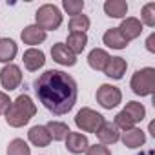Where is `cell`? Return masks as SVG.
I'll use <instances>...</instances> for the list:
<instances>
[{
	"mask_svg": "<svg viewBox=\"0 0 155 155\" xmlns=\"http://www.w3.org/2000/svg\"><path fill=\"white\" fill-rule=\"evenodd\" d=\"M113 124L119 128V130H122V131H126V130H131V128H135V122L124 113V111H119L117 115H115V120H113Z\"/></svg>",
	"mask_w": 155,
	"mask_h": 155,
	"instance_id": "83f0119b",
	"label": "cell"
},
{
	"mask_svg": "<svg viewBox=\"0 0 155 155\" xmlns=\"http://www.w3.org/2000/svg\"><path fill=\"white\" fill-rule=\"evenodd\" d=\"M97 102L104 108V110H113L122 102V91L117 86L111 84H102L97 90Z\"/></svg>",
	"mask_w": 155,
	"mask_h": 155,
	"instance_id": "8992f818",
	"label": "cell"
},
{
	"mask_svg": "<svg viewBox=\"0 0 155 155\" xmlns=\"http://www.w3.org/2000/svg\"><path fill=\"white\" fill-rule=\"evenodd\" d=\"M104 115H101L99 111L91 110V108H82L79 113L75 115V124L81 131H88V133H97L99 128L104 124Z\"/></svg>",
	"mask_w": 155,
	"mask_h": 155,
	"instance_id": "5b68a950",
	"label": "cell"
},
{
	"mask_svg": "<svg viewBox=\"0 0 155 155\" xmlns=\"http://www.w3.org/2000/svg\"><path fill=\"white\" fill-rule=\"evenodd\" d=\"M146 49H148L150 53H155V33H151V35L148 37V40H146Z\"/></svg>",
	"mask_w": 155,
	"mask_h": 155,
	"instance_id": "4dcf8cb0",
	"label": "cell"
},
{
	"mask_svg": "<svg viewBox=\"0 0 155 155\" xmlns=\"http://www.w3.org/2000/svg\"><path fill=\"white\" fill-rule=\"evenodd\" d=\"M62 8L68 15L77 17V15H82L84 9V0H62Z\"/></svg>",
	"mask_w": 155,
	"mask_h": 155,
	"instance_id": "4316f807",
	"label": "cell"
},
{
	"mask_svg": "<svg viewBox=\"0 0 155 155\" xmlns=\"http://www.w3.org/2000/svg\"><path fill=\"white\" fill-rule=\"evenodd\" d=\"M120 139H122V144L130 150H137V148L144 146V142H146V135L140 128H131V130L122 131Z\"/></svg>",
	"mask_w": 155,
	"mask_h": 155,
	"instance_id": "2e32d148",
	"label": "cell"
},
{
	"mask_svg": "<svg viewBox=\"0 0 155 155\" xmlns=\"http://www.w3.org/2000/svg\"><path fill=\"white\" fill-rule=\"evenodd\" d=\"M22 60H24V66L28 71H38L46 64V55H44V51H40L37 48H29L24 51Z\"/></svg>",
	"mask_w": 155,
	"mask_h": 155,
	"instance_id": "7c38bea8",
	"label": "cell"
},
{
	"mask_svg": "<svg viewBox=\"0 0 155 155\" xmlns=\"http://www.w3.org/2000/svg\"><path fill=\"white\" fill-rule=\"evenodd\" d=\"M108 60H110V53H108L106 49H102V48H95V49H91L90 55H88V64H90V68L95 69V71H104Z\"/></svg>",
	"mask_w": 155,
	"mask_h": 155,
	"instance_id": "d6986e66",
	"label": "cell"
},
{
	"mask_svg": "<svg viewBox=\"0 0 155 155\" xmlns=\"http://www.w3.org/2000/svg\"><path fill=\"white\" fill-rule=\"evenodd\" d=\"M140 24L148 28H155V2H148L140 9Z\"/></svg>",
	"mask_w": 155,
	"mask_h": 155,
	"instance_id": "484cf974",
	"label": "cell"
},
{
	"mask_svg": "<svg viewBox=\"0 0 155 155\" xmlns=\"http://www.w3.org/2000/svg\"><path fill=\"white\" fill-rule=\"evenodd\" d=\"M46 37H48V33H46L44 29H40L37 24L26 26V28L22 29V33H20L22 42H24V44H28V46H31V48H35V46L42 44V42L46 40Z\"/></svg>",
	"mask_w": 155,
	"mask_h": 155,
	"instance_id": "8fae6325",
	"label": "cell"
},
{
	"mask_svg": "<svg viewBox=\"0 0 155 155\" xmlns=\"http://www.w3.org/2000/svg\"><path fill=\"white\" fill-rule=\"evenodd\" d=\"M135 124L137 122H140V120H144V117H146V108L140 104V102H137V101H131V102H128L126 104V108L122 110Z\"/></svg>",
	"mask_w": 155,
	"mask_h": 155,
	"instance_id": "603a6c76",
	"label": "cell"
},
{
	"mask_svg": "<svg viewBox=\"0 0 155 155\" xmlns=\"http://www.w3.org/2000/svg\"><path fill=\"white\" fill-rule=\"evenodd\" d=\"M86 155H111V151L104 144H93V146H88Z\"/></svg>",
	"mask_w": 155,
	"mask_h": 155,
	"instance_id": "f1b7e54d",
	"label": "cell"
},
{
	"mask_svg": "<svg viewBox=\"0 0 155 155\" xmlns=\"http://www.w3.org/2000/svg\"><path fill=\"white\" fill-rule=\"evenodd\" d=\"M8 155H31V146H28V142L24 139H13L8 144Z\"/></svg>",
	"mask_w": 155,
	"mask_h": 155,
	"instance_id": "cb8c5ba5",
	"label": "cell"
},
{
	"mask_svg": "<svg viewBox=\"0 0 155 155\" xmlns=\"http://www.w3.org/2000/svg\"><path fill=\"white\" fill-rule=\"evenodd\" d=\"M48 131H49V137L51 140H64L69 133V128L66 122H60V120H49L46 124Z\"/></svg>",
	"mask_w": 155,
	"mask_h": 155,
	"instance_id": "7402d4cb",
	"label": "cell"
},
{
	"mask_svg": "<svg viewBox=\"0 0 155 155\" xmlns=\"http://www.w3.org/2000/svg\"><path fill=\"white\" fill-rule=\"evenodd\" d=\"M22 82V69L17 64H6L0 69V84L6 91H13Z\"/></svg>",
	"mask_w": 155,
	"mask_h": 155,
	"instance_id": "52a82bcc",
	"label": "cell"
},
{
	"mask_svg": "<svg viewBox=\"0 0 155 155\" xmlns=\"http://www.w3.org/2000/svg\"><path fill=\"white\" fill-rule=\"evenodd\" d=\"M9 106H11L9 95L4 93V91H0V115H6V111L9 110Z\"/></svg>",
	"mask_w": 155,
	"mask_h": 155,
	"instance_id": "f546056e",
	"label": "cell"
},
{
	"mask_svg": "<svg viewBox=\"0 0 155 155\" xmlns=\"http://www.w3.org/2000/svg\"><path fill=\"white\" fill-rule=\"evenodd\" d=\"M28 139H29V142H31L33 146H37V148H46V146H49V142H51L49 131H48V128L42 126V124L33 126V128L28 131Z\"/></svg>",
	"mask_w": 155,
	"mask_h": 155,
	"instance_id": "9a60e30c",
	"label": "cell"
},
{
	"mask_svg": "<svg viewBox=\"0 0 155 155\" xmlns=\"http://www.w3.org/2000/svg\"><path fill=\"white\" fill-rule=\"evenodd\" d=\"M51 57H53V60H55L57 64H60V66L71 68V66L77 64V55H73V53L66 48L64 42L53 44V48H51Z\"/></svg>",
	"mask_w": 155,
	"mask_h": 155,
	"instance_id": "9c48e42d",
	"label": "cell"
},
{
	"mask_svg": "<svg viewBox=\"0 0 155 155\" xmlns=\"http://www.w3.org/2000/svg\"><path fill=\"white\" fill-rule=\"evenodd\" d=\"M62 20H64L62 11H60L55 4H44V6H40V8L37 9V13H35V24H37L40 29H44L46 33L58 29V28L62 26Z\"/></svg>",
	"mask_w": 155,
	"mask_h": 155,
	"instance_id": "277c9868",
	"label": "cell"
},
{
	"mask_svg": "<svg viewBox=\"0 0 155 155\" xmlns=\"http://www.w3.org/2000/svg\"><path fill=\"white\" fill-rule=\"evenodd\" d=\"M90 18L86 15H77L69 20V33H86L90 29Z\"/></svg>",
	"mask_w": 155,
	"mask_h": 155,
	"instance_id": "d4e9b609",
	"label": "cell"
},
{
	"mask_svg": "<svg viewBox=\"0 0 155 155\" xmlns=\"http://www.w3.org/2000/svg\"><path fill=\"white\" fill-rule=\"evenodd\" d=\"M102 42L111 48V49H124L130 42L122 37V33L119 31V28H110L104 35H102Z\"/></svg>",
	"mask_w": 155,
	"mask_h": 155,
	"instance_id": "e0dca14e",
	"label": "cell"
},
{
	"mask_svg": "<svg viewBox=\"0 0 155 155\" xmlns=\"http://www.w3.org/2000/svg\"><path fill=\"white\" fill-rule=\"evenodd\" d=\"M66 140V150L73 155H81V153H86L88 146H90V140L84 133H79V131H69L68 137L64 139Z\"/></svg>",
	"mask_w": 155,
	"mask_h": 155,
	"instance_id": "ba28073f",
	"label": "cell"
},
{
	"mask_svg": "<svg viewBox=\"0 0 155 155\" xmlns=\"http://www.w3.org/2000/svg\"><path fill=\"white\" fill-rule=\"evenodd\" d=\"M104 13L110 18H126L128 2H124V0H106L104 2Z\"/></svg>",
	"mask_w": 155,
	"mask_h": 155,
	"instance_id": "ffe728a7",
	"label": "cell"
},
{
	"mask_svg": "<svg viewBox=\"0 0 155 155\" xmlns=\"http://www.w3.org/2000/svg\"><path fill=\"white\" fill-rule=\"evenodd\" d=\"M130 88L139 97H150L155 93V69L153 68H140L133 73Z\"/></svg>",
	"mask_w": 155,
	"mask_h": 155,
	"instance_id": "3957f363",
	"label": "cell"
},
{
	"mask_svg": "<svg viewBox=\"0 0 155 155\" xmlns=\"http://www.w3.org/2000/svg\"><path fill=\"white\" fill-rule=\"evenodd\" d=\"M126 69H128V62L122 57H110V60L104 68V75L113 81H120L126 73Z\"/></svg>",
	"mask_w": 155,
	"mask_h": 155,
	"instance_id": "4fadbf2b",
	"label": "cell"
},
{
	"mask_svg": "<svg viewBox=\"0 0 155 155\" xmlns=\"http://www.w3.org/2000/svg\"><path fill=\"white\" fill-rule=\"evenodd\" d=\"M33 86L42 106L53 115H66L68 111H71L79 97L75 79L60 69L44 71Z\"/></svg>",
	"mask_w": 155,
	"mask_h": 155,
	"instance_id": "6da1fadb",
	"label": "cell"
},
{
	"mask_svg": "<svg viewBox=\"0 0 155 155\" xmlns=\"http://www.w3.org/2000/svg\"><path fill=\"white\" fill-rule=\"evenodd\" d=\"M18 53V46L13 38H0V62L13 64V58Z\"/></svg>",
	"mask_w": 155,
	"mask_h": 155,
	"instance_id": "ac0fdd59",
	"label": "cell"
},
{
	"mask_svg": "<svg viewBox=\"0 0 155 155\" xmlns=\"http://www.w3.org/2000/svg\"><path fill=\"white\" fill-rule=\"evenodd\" d=\"M119 31L122 33V37H124L128 42H131V40H135L137 37H140V33H142V24H140V20L135 18V17H126V18H122V22H120V26H119Z\"/></svg>",
	"mask_w": 155,
	"mask_h": 155,
	"instance_id": "30bf717a",
	"label": "cell"
},
{
	"mask_svg": "<svg viewBox=\"0 0 155 155\" xmlns=\"http://www.w3.org/2000/svg\"><path fill=\"white\" fill-rule=\"evenodd\" d=\"M35 113H37V106H35L33 99L29 95L22 93L15 101H11V106L6 111V122L11 128H22L35 117Z\"/></svg>",
	"mask_w": 155,
	"mask_h": 155,
	"instance_id": "7a4b0ae2",
	"label": "cell"
},
{
	"mask_svg": "<svg viewBox=\"0 0 155 155\" xmlns=\"http://www.w3.org/2000/svg\"><path fill=\"white\" fill-rule=\"evenodd\" d=\"M95 135H97V139L101 140V144H104V146L115 144V142L120 139V131H119V128H117L113 122H110V120H104V124L99 128V131H97Z\"/></svg>",
	"mask_w": 155,
	"mask_h": 155,
	"instance_id": "5bb4252c",
	"label": "cell"
},
{
	"mask_svg": "<svg viewBox=\"0 0 155 155\" xmlns=\"http://www.w3.org/2000/svg\"><path fill=\"white\" fill-rule=\"evenodd\" d=\"M66 48L73 53V55H79L86 49L88 46V35L86 33H69L68 35V40L64 42Z\"/></svg>",
	"mask_w": 155,
	"mask_h": 155,
	"instance_id": "44dd1931",
	"label": "cell"
}]
</instances>
